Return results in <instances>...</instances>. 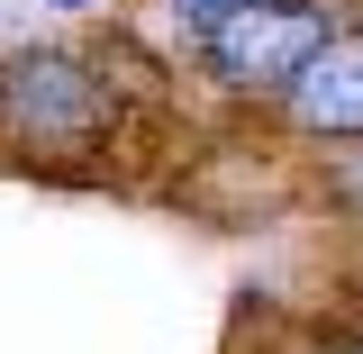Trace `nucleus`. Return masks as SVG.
Masks as SVG:
<instances>
[{
	"mask_svg": "<svg viewBox=\"0 0 363 354\" xmlns=\"http://www.w3.org/2000/svg\"><path fill=\"white\" fill-rule=\"evenodd\" d=\"M236 9H245V0H173V28H191V37L209 45L227 18H236Z\"/></svg>",
	"mask_w": 363,
	"mask_h": 354,
	"instance_id": "obj_4",
	"label": "nucleus"
},
{
	"mask_svg": "<svg viewBox=\"0 0 363 354\" xmlns=\"http://www.w3.org/2000/svg\"><path fill=\"white\" fill-rule=\"evenodd\" d=\"M318 45H327V18L309 0H245L200 55H209V73L227 91H291L318 64Z\"/></svg>",
	"mask_w": 363,
	"mask_h": 354,
	"instance_id": "obj_1",
	"label": "nucleus"
},
{
	"mask_svg": "<svg viewBox=\"0 0 363 354\" xmlns=\"http://www.w3.org/2000/svg\"><path fill=\"white\" fill-rule=\"evenodd\" d=\"M354 354H363V345H354Z\"/></svg>",
	"mask_w": 363,
	"mask_h": 354,
	"instance_id": "obj_6",
	"label": "nucleus"
},
{
	"mask_svg": "<svg viewBox=\"0 0 363 354\" xmlns=\"http://www.w3.org/2000/svg\"><path fill=\"white\" fill-rule=\"evenodd\" d=\"M0 118L28 136V145H91V136L109 128V91L91 73L82 55H18L9 73H0Z\"/></svg>",
	"mask_w": 363,
	"mask_h": 354,
	"instance_id": "obj_2",
	"label": "nucleus"
},
{
	"mask_svg": "<svg viewBox=\"0 0 363 354\" xmlns=\"http://www.w3.org/2000/svg\"><path fill=\"white\" fill-rule=\"evenodd\" d=\"M291 109L318 136H363V37H327L318 45V64L291 82Z\"/></svg>",
	"mask_w": 363,
	"mask_h": 354,
	"instance_id": "obj_3",
	"label": "nucleus"
},
{
	"mask_svg": "<svg viewBox=\"0 0 363 354\" xmlns=\"http://www.w3.org/2000/svg\"><path fill=\"white\" fill-rule=\"evenodd\" d=\"M55 9H82V0H55Z\"/></svg>",
	"mask_w": 363,
	"mask_h": 354,
	"instance_id": "obj_5",
	"label": "nucleus"
}]
</instances>
